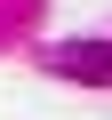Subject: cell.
Returning <instances> with one entry per match:
<instances>
[{
  "label": "cell",
  "mask_w": 112,
  "mask_h": 120,
  "mask_svg": "<svg viewBox=\"0 0 112 120\" xmlns=\"http://www.w3.org/2000/svg\"><path fill=\"white\" fill-rule=\"evenodd\" d=\"M56 72H72V80H112V48H104V40H96V48H64Z\"/></svg>",
  "instance_id": "obj_1"
}]
</instances>
